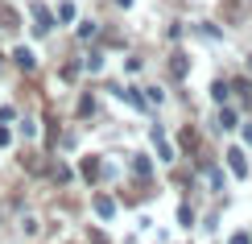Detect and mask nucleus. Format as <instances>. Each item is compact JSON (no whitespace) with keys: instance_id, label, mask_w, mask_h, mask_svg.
<instances>
[{"instance_id":"1","label":"nucleus","mask_w":252,"mask_h":244,"mask_svg":"<svg viewBox=\"0 0 252 244\" xmlns=\"http://www.w3.org/2000/svg\"><path fill=\"white\" fill-rule=\"evenodd\" d=\"M33 29H37V34H50V29H54V17H50V8L33 4Z\"/></svg>"},{"instance_id":"2","label":"nucleus","mask_w":252,"mask_h":244,"mask_svg":"<svg viewBox=\"0 0 252 244\" xmlns=\"http://www.w3.org/2000/svg\"><path fill=\"white\" fill-rule=\"evenodd\" d=\"M227 166H232V174H240V178L248 174V162H244V153H240V149H227Z\"/></svg>"},{"instance_id":"3","label":"nucleus","mask_w":252,"mask_h":244,"mask_svg":"<svg viewBox=\"0 0 252 244\" xmlns=\"http://www.w3.org/2000/svg\"><path fill=\"white\" fill-rule=\"evenodd\" d=\"M13 58H17V67H21V70H33V67H37V58L29 54L25 46H21V50H13Z\"/></svg>"},{"instance_id":"4","label":"nucleus","mask_w":252,"mask_h":244,"mask_svg":"<svg viewBox=\"0 0 252 244\" xmlns=\"http://www.w3.org/2000/svg\"><path fill=\"white\" fill-rule=\"evenodd\" d=\"M153 145H157V153H161L165 162H174V149L165 145V133H161V129H153Z\"/></svg>"},{"instance_id":"5","label":"nucleus","mask_w":252,"mask_h":244,"mask_svg":"<svg viewBox=\"0 0 252 244\" xmlns=\"http://www.w3.org/2000/svg\"><path fill=\"white\" fill-rule=\"evenodd\" d=\"M95 215H99V219H112V215H116V203L99 195V199H95Z\"/></svg>"},{"instance_id":"6","label":"nucleus","mask_w":252,"mask_h":244,"mask_svg":"<svg viewBox=\"0 0 252 244\" xmlns=\"http://www.w3.org/2000/svg\"><path fill=\"white\" fill-rule=\"evenodd\" d=\"M132 170H136L141 178H149V174H153V162H149V157H132Z\"/></svg>"},{"instance_id":"7","label":"nucleus","mask_w":252,"mask_h":244,"mask_svg":"<svg viewBox=\"0 0 252 244\" xmlns=\"http://www.w3.org/2000/svg\"><path fill=\"white\" fill-rule=\"evenodd\" d=\"M170 70H174V79H182L186 70H190V62H186L182 54H174V62H170Z\"/></svg>"},{"instance_id":"8","label":"nucleus","mask_w":252,"mask_h":244,"mask_svg":"<svg viewBox=\"0 0 252 244\" xmlns=\"http://www.w3.org/2000/svg\"><path fill=\"white\" fill-rule=\"evenodd\" d=\"M211 95H215V104H227V95H232V83H215Z\"/></svg>"},{"instance_id":"9","label":"nucleus","mask_w":252,"mask_h":244,"mask_svg":"<svg viewBox=\"0 0 252 244\" xmlns=\"http://www.w3.org/2000/svg\"><path fill=\"white\" fill-rule=\"evenodd\" d=\"M219 129H236V112H232V108L219 112Z\"/></svg>"},{"instance_id":"10","label":"nucleus","mask_w":252,"mask_h":244,"mask_svg":"<svg viewBox=\"0 0 252 244\" xmlns=\"http://www.w3.org/2000/svg\"><path fill=\"white\" fill-rule=\"evenodd\" d=\"M83 174H87V178L99 174V162H95V157H87V162H83Z\"/></svg>"},{"instance_id":"11","label":"nucleus","mask_w":252,"mask_h":244,"mask_svg":"<svg viewBox=\"0 0 252 244\" xmlns=\"http://www.w3.org/2000/svg\"><path fill=\"white\" fill-rule=\"evenodd\" d=\"M227 244H252V236H248V232H236V236L227 240Z\"/></svg>"},{"instance_id":"12","label":"nucleus","mask_w":252,"mask_h":244,"mask_svg":"<svg viewBox=\"0 0 252 244\" xmlns=\"http://www.w3.org/2000/svg\"><path fill=\"white\" fill-rule=\"evenodd\" d=\"M244 141H248V145H252V124H248V129H244Z\"/></svg>"},{"instance_id":"13","label":"nucleus","mask_w":252,"mask_h":244,"mask_svg":"<svg viewBox=\"0 0 252 244\" xmlns=\"http://www.w3.org/2000/svg\"><path fill=\"white\" fill-rule=\"evenodd\" d=\"M116 4H120V8H128V4H132V0H116Z\"/></svg>"}]
</instances>
